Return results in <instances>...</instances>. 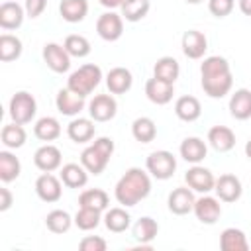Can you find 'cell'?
Segmentation results:
<instances>
[{
    "instance_id": "1",
    "label": "cell",
    "mask_w": 251,
    "mask_h": 251,
    "mask_svg": "<svg viewBox=\"0 0 251 251\" xmlns=\"http://www.w3.org/2000/svg\"><path fill=\"white\" fill-rule=\"evenodd\" d=\"M200 76H202V90L210 98H224L229 94L233 86V75L229 69V63L226 57L210 55L200 65Z\"/></svg>"
},
{
    "instance_id": "2",
    "label": "cell",
    "mask_w": 251,
    "mask_h": 251,
    "mask_svg": "<svg viewBox=\"0 0 251 251\" xmlns=\"http://www.w3.org/2000/svg\"><path fill=\"white\" fill-rule=\"evenodd\" d=\"M151 192V176L149 173H145L139 167H131L127 169L122 178L116 182L114 188V196L118 200V204L129 208L139 204L141 200H145Z\"/></svg>"
},
{
    "instance_id": "3",
    "label": "cell",
    "mask_w": 251,
    "mask_h": 251,
    "mask_svg": "<svg viewBox=\"0 0 251 251\" xmlns=\"http://www.w3.org/2000/svg\"><path fill=\"white\" fill-rule=\"evenodd\" d=\"M114 139L112 137H96L82 153H80V165L90 173V175H102L104 169L108 167L112 155H114Z\"/></svg>"
},
{
    "instance_id": "4",
    "label": "cell",
    "mask_w": 251,
    "mask_h": 251,
    "mask_svg": "<svg viewBox=\"0 0 251 251\" xmlns=\"http://www.w3.org/2000/svg\"><path fill=\"white\" fill-rule=\"evenodd\" d=\"M100 80H102V69L94 63H86L71 73V76L67 78V88L86 98L100 84Z\"/></svg>"
},
{
    "instance_id": "5",
    "label": "cell",
    "mask_w": 251,
    "mask_h": 251,
    "mask_svg": "<svg viewBox=\"0 0 251 251\" xmlns=\"http://www.w3.org/2000/svg\"><path fill=\"white\" fill-rule=\"evenodd\" d=\"M8 112H10L12 122L25 126V124H29V122L35 118L37 102H35L33 94H29L27 90H20V92H16V94L10 98Z\"/></svg>"
},
{
    "instance_id": "6",
    "label": "cell",
    "mask_w": 251,
    "mask_h": 251,
    "mask_svg": "<svg viewBox=\"0 0 251 251\" xmlns=\"http://www.w3.org/2000/svg\"><path fill=\"white\" fill-rule=\"evenodd\" d=\"M145 167H147V173L153 178H157V180H169L175 175V171H176V157L171 151L159 149V151L149 153V157L145 161Z\"/></svg>"
},
{
    "instance_id": "7",
    "label": "cell",
    "mask_w": 251,
    "mask_h": 251,
    "mask_svg": "<svg viewBox=\"0 0 251 251\" xmlns=\"http://www.w3.org/2000/svg\"><path fill=\"white\" fill-rule=\"evenodd\" d=\"M118 114V102L112 94H96L90 102H88V116L94 122H110L114 120V116Z\"/></svg>"
},
{
    "instance_id": "8",
    "label": "cell",
    "mask_w": 251,
    "mask_h": 251,
    "mask_svg": "<svg viewBox=\"0 0 251 251\" xmlns=\"http://www.w3.org/2000/svg\"><path fill=\"white\" fill-rule=\"evenodd\" d=\"M96 33L104 39V41H118L124 33V18L122 14L116 12H104L98 20H96Z\"/></svg>"
},
{
    "instance_id": "9",
    "label": "cell",
    "mask_w": 251,
    "mask_h": 251,
    "mask_svg": "<svg viewBox=\"0 0 251 251\" xmlns=\"http://www.w3.org/2000/svg\"><path fill=\"white\" fill-rule=\"evenodd\" d=\"M184 182L188 188H192L194 192H200V194H208L216 186V178H214L212 171L202 165H192L184 175Z\"/></svg>"
},
{
    "instance_id": "10",
    "label": "cell",
    "mask_w": 251,
    "mask_h": 251,
    "mask_svg": "<svg viewBox=\"0 0 251 251\" xmlns=\"http://www.w3.org/2000/svg\"><path fill=\"white\" fill-rule=\"evenodd\" d=\"M194 216L200 224H206V226H214L220 216H222V204H220V198H214V196H208V194H202L200 198H196L194 202Z\"/></svg>"
},
{
    "instance_id": "11",
    "label": "cell",
    "mask_w": 251,
    "mask_h": 251,
    "mask_svg": "<svg viewBox=\"0 0 251 251\" xmlns=\"http://www.w3.org/2000/svg\"><path fill=\"white\" fill-rule=\"evenodd\" d=\"M35 194L39 196V200H43L47 204L59 202L61 194H63V180L51 173H43L35 180Z\"/></svg>"
},
{
    "instance_id": "12",
    "label": "cell",
    "mask_w": 251,
    "mask_h": 251,
    "mask_svg": "<svg viewBox=\"0 0 251 251\" xmlns=\"http://www.w3.org/2000/svg\"><path fill=\"white\" fill-rule=\"evenodd\" d=\"M43 61L53 73H67L71 69V55L59 43H45L43 45Z\"/></svg>"
},
{
    "instance_id": "13",
    "label": "cell",
    "mask_w": 251,
    "mask_h": 251,
    "mask_svg": "<svg viewBox=\"0 0 251 251\" xmlns=\"http://www.w3.org/2000/svg\"><path fill=\"white\" fill-rule=\"evenodd\" d=\"M61 163H63L61 149L55 147V145H51V143L41 145V147L33 153V165H35L41 173H53V171L61 169Z\"/></svg>"
},
{
    "instance_id": "14",
    "label": "cell",
    "mask_w": 251,
    "mask_h": 251,
    "mask_svg": "<svg viewBox=\"0 0 251 251\" xmlns=\"http://www.w3.org/2000/svg\"><path fill=\"white\" fill-rule=\"evenodd\" d=\"M194 202H196L194 190L188 188V186H178V188H175V190L169 194V198H167V206H169V210H171L175 216H186V214H190V212L194 210Z\"/></svg>"
},
{
    "instance_id": "15",
    "label": "cell",
    "mask_w": 251,
    "mask_h": 251,
    "mask_svg": "<svg viewBox=\"0 0 251 251\" xmlns=\"http://www.w3.org/2000/svg\"><path fill=\"white\" fill-rule=\"evenodd\" d=\"M216 196L220 198V202H237L243 194V186L241 180L235 175H220V178H216Z\"/></svg>"
},
{
    "instance_id": "16",
    "label": "cell",
    "mask_w": 251,
    "mask_h": 251,
    "mask_svg": "<svg viewBox=\"0 0 251 251\" xmlns=\"http://www.w3.org/2000/svg\"><path fill=\"white\" fill-rule=\"evenodd\" d=\"M55 104H57V110H59L63 116H71V118H73V116H78V114L84 110V106H86L84 96L73 92V90L67 88V86L57 92Z\"/></svg>"
},
{
    "instance_id": "17",
    "label": "cell",
    "mask_w": 251,
    "mask_h": 251,
    "mask_svg": "<svg viewBox=\"0 0 251 251\" xmlns=\"http://www.w3.org/2000/svg\"><path fill=\"white\" fill-rule=\"evenodd\" d=\"M25 18V8L20 6L16 0H6L0 4V27L6 31L22 27Z\"/></svg>"
},
{
    "instance_id": "18",
    "label": "cell",
    "mask_w": 251,
    "mask_h": 251,
    "mask_svg": "<svg viewBox=\"0 0 251 251\" xmlns=\"http://www.w3.org/2000/svg\"><path fill=\"white\" fill-rule=\"evenodd\" d=\"M180 47H182L184 57H188V59H202L206 49H208V39H206V35L202 31L188 29V31L182 33Z\"/></svg>"
},
{
    "instance_id": "19",
    "label": "cell",
    "mask_w": 251,
    "mask_h": 251,
    "mask_svg": "<svg viewBox=\"0 0 251 251\" xmlns=\"http://www.w3.org/2000/svg\"><path fill=\"white\" fill-rule=\"evenodd\" d=\"M173 94H175V84H171L167 80H161V78L153 76L145 82V96L157 106L169 104L173 100Z\"/></svg>"
},
{
    "instance_id": "20",
    "label": "cell",
    "mask_w": 251,
    "mask_h": 251,
    "mask_svg": "<svg viewBox=\"0 0 251 251\" xmlns=\"http://www.w3.org/2000/svg\"><path fill=\"white\" fill-rule=\"evenodd\" d=\"M94 133H96V126L92 118H75L67 126V135L75 143H88L94 139Z\"/></svg>"
},
{
    "instance_id": "21",
    "label": "cell",
    "mask_w": 251,
    "mask_h": 251,
    "mask_svg": "<svg viewBox=\"0 0 251 251\" xmlns=\"http://www.w3.org/2000/svg\"><path fill=\"white\" fill-rule=\"evenodd\" d=\"M178 153L180 157L186 161V163H192V165H198L206 159L208 155V145L204 139L200 137H184L180 147H178Z\"/></svg>"
},
{
    "instance_id": "22",
    "label": "cell",
    "mask_w": 251,
    "mask_h": 251,
    "mask_svg": "<svg viewBox=\"0 0 251 251\" xmlns=\"http://www.w3.org/2000/svg\"><path fill=\"white\" fill-rule=\"evenodd\" d=\"M208 143L218 153H227L235 147V133L227 126H214L208 131Z\"/></svg>"
},
{
    "instance_id": "23",
    "label": "cell",
    "mask_w": 251,
    "mask_h": 251,
    "mask_svg": "<svg viewBox=\"0 0 251 251\" xmlns=\"http://www.w3.org/2000/svg\"><path fill=\"white\" fill-rule=\"evenodd\" d=\"M133 84V76L126 67H114L106 75V86L110 94H126Z\"/></svg>"
},
{
    "instance_id": "24",
    "label": "cell",
    "mask_w": 251,
    "mask_h": 251,
    "mask_svg": "<svg viewBox=\"0 0 251 251\" xmlns=\"http://www.w3.org/2000/svg\"><path fill=\"white\" fill-rule=\"evenodd\" d=\"M229 114L231 118L243 122L251 118V90L249 88H237L229 98Z\"/></svg>"
},
{
    "instance_id": "25",
    "label": "cell",
    "mask_w": 251,
    "mask_h": 251,
    "mask_svg": "<svg viewBox=\"0 0 251 251\" xmlns=\"http://www.w3.org/2000/svg\"><path fill=\"white\" fill-rule=\"evenodd\" d=\"M59 178L67 188H82L88 182V171L78 163H67L61 167Z\"/></svg>"
},
{
    "instance_id": "26",
    "label": "cell",
    "mask_w": 251,
    "mask_h": 251,
    "mask_svg": "<svg viewBox=\"0 0 251 251\" xmlns=\"http://www.w3.org/2000/svg\"><path fill=\"white\" fill-rule=\"evenodd\" d=\"M175 114L182 122H196L200 118V114H202L200 100L196 96H190V94L176 98V102H175Z\"/></svg>"
},
{
    "instance_id": "27",
    "label": "cell",
    "mask_w": 251,
    "mask_h": 251,
    "mask_svg": "<svg viewBox=\"0 0 251 251\" xmlns=\"http://www.w3.org/2000/svg\"><path fill=\"white\" fill-rule=\"evenodd\" d=\"M157 233H159V224L149 216L139 218L131 227V235L139 245H151V241L157 237Z\"/></svg>"
},
{
    "instance_id": "28",
    "label": "cell",
    "mask_w": 251,
    "mask_h": 251,
    "mask_svg": "<svg viewBox=\"0 0 251 251\" xmlns=\"http://www.w3.org/2000/svg\"><path fill=\"white\" fill-rule=\"evenodd\" d=\"M59 14L69 24H78L88 14V2L86 0H61Z\"/></svg>"
},
{
    "instance_id": "29",
    "label": "cell",
    "mask_w": 251,
    "mask_h": 251,
    "mask_svg": "<svg viewBox=\"0 0 251 251\" xmlns=\"http://www.w3.org/2000/svg\"><path fill=\"white\" fill-rule=\"evenodd\" d=\"M33 135L39 139V141H55L59 135H61V124L57 118L53 116H43L35 122L33 126Z\"/></svg>"
},
{
    "instance_id": "30",
    "label": "cell",
    "mask_w": 251,
    "mask_h": 251,
    "mask_svg": "<svg viewBox=\"0 0 251 251\" xmlns=\"http://www.w3.org/2000/svg\"><path fill=\"white\" fill-rule=\"evenodd\" d=\"M25 139H27V133H25L24 126L16 124V122L6 124L2 127V131H0V141H2V145L6 149H20V147H24Z\"/></svg>"
},
{
    "instance_id": "31",
    "label": "cell",
    "mask_w": 251,
    "mask_h": 251,
    "mask_svg": "<svg viewBox=\"0 0 251 251\" xmlns=\"http://www.w3.org/2000/svg\"><path fill=\"white\" fill-rule=\"evenodd\" d=\"M20 173H22L20 159L12 151H8V149L0 151V180L4 184H8V182L16 180L20 176Z\"/></svg>"
},
{
    "instance_id": "32",
    "label": "cell",
    "mask_w": 251,
    "mask_h": 251,
    "mask_svg": "<svg viewBox=\"0 0 251 251\" xmlns=\"http://www.w3.org/2000/svg\"><path fill=\"white\" fill-rule=\"evenodd\" d=\"M220 247L224 251H247L249 241L247 235L237 227H226L220 235Z\"/></svg>"
},
{
    "instance_id": "33",
    "label": "cell",
    "mask_w": 251,
    "mask_h": 251,
    "mask_svg": "<svg viewBox=\"0 0 251 251\" xmlns=\"http://www.w3.org/2000/svg\"><path fill=\"white\" fill-rule=\"evenodd\" d=\"M78 206L94 208L98 212H106L108 206H110V196L102 188H86L78 196Z\"/></svg>"
},
{
    "instance_id": "34",
    "label": "cell",
    "mask_w": 251,
    "mask_h": 251,
    "mask_svg": "<svg viewBox=\"0 0 251 251\" xmlns=\"http://www.w3.org/2000/svg\"><path fill=\"white\" fill-rule=\"evenodd\" d=\"M180 75V65L175 57H161L157 59V63L153 65V76L161 78V80H167L171 84H175V80L178 78Z\"/></svg>"
},
{
    "instance_id": "35",
    "label": "cell",
    "mask_w": 251,
    "mask_h": 251,
    "mask_svg": "<svg viewBox=\"0 0 251 251\" xmlns=\"http://www.w3.org/2000/svg\"><path fill=\"white\" fill-rule=\"evenodd\" d=\"M24 45L22 39L12 35V33H2L0 35V61L2 63H12L22 57Z\"/></svg>"
},
{
    "instance_id": "36",
    "label": "cell",
    "mask_w": 251,
    "mask_h": 251,
    "mask_svg": "<svg viewBox=\"0 0 251 251\" xmlns=\"http://www.w3.org/2000/svg\"><path fill=\"white\" fill-rule=\"evenodd\" d=\"M131 135L135 141L139 143H151L155 137H157V126L151 118L147 116H141V118H135L133 124H131Z\"/></svg>"
},
{
    "instance_id": "37",
    "label": "cell",
    "mask_w": 251,
    "mask_h": 251,
    "mask_svg": "<svg viewBox=\"0 0 251 251\" xmlns=\"http://www.w3.org/2000/svg\"><path fill=\"white\" fill-rule=\"evenodd\" d=\"M104 226L108 231L122 233L131 226V216L124 208H110L104 214Z\"/></svg>"
},
{
    "instance_id": "38",
    "label": "cell",
    "mask_w": 251,
    "mask_h": 251,
    "mask_svg": "<svg viewBox=\"0 0 251 251\" xmlns=\"http://www.w3.org/2000/svg\"><path fill=\"white\" fill-rule=\"evenodd\" d=\"M149 8H151V2L149 0H124L120 10H122V18L126 22H141L147 14H149Z\"/></svg>"
},
{
    "instance_id": "39",
    "label": "cell",
    "mask_w": 251,
    "mask_h": 251,
    "mask_svg": "<svg viewBox=\"0 0 251 251\" xmlns=\"http://www.w3.org/2000/svg\"><path fill=\"white\" fill-rule=\"evenodd\" d=\"M73 224H75V218H71V214L65 210H51L45 216V226L53 233H67Z\"/></svg>"
},
{
    "instance_id": "40",
    "label": "cell",
    "mask_w": 251,
    "mask_h": 251,
    "mask_svg": "<svg viewBox=\"0 0 251 251\" xmlns=\"http://www.w3.org/2000/svg\"><path fill=\"white\" fill-rule=\"evenodd\" d=\"M102 212L94 210V208H84V206H78V212L75 214V226L82 231H90V229H96L102 222Z\"/></svg>"
},
{
    "instance_id": "41",
    "label": "cell",
    "mask_w": 251,
    "mask_h": 251,
    "mask_svg": "<svg viewBox=\"0 0 251 251\" xmlns=\"http://www.w3.org/2000/svg\"><path fill=\"white\" fill-rule=\"evenodd\" d=\"M63 47L67 49V53L71 57H76V59H84L86 55H90V41L84 35H78V33L67 35L65 41H63Z\"/></svg>"
},
{
    "instance_id": "42",
    "label": "cell",
    "mask_w": 251,
    "mask_h": 251,
    "mask_svg": "<svg viewBox=\"0 0 251 251\" xmlns=\"http://www.w3.org/2000/svg\"><path fill=\"white\" fill-rule=\"evenodd\" d=\"M235 0H208V10L216 18H226L231 14Z\"/></svg>"
},
{
    "instance_id": "43",
    "label": "cell",
    "mask_w": 251,
    "mask_h": 251,
    "mask_svg": "<svg viewBox=\"0 0 251 251\" xmlns=\"http://www.w3.org/2000/svg\"><path fill=\"white\" fill-rule=\"evenodd\" d=\"M106 247H108V243L100 235H86L78 243V249L80 251H106Z\"/></svg>"
},
{
    "instance_id": "44",
    "label": "cell",
    "mask_w": 251,
    "mask_h": 251,
    "mask_svg": "<svg viewBox=\"0 0 251 251\" xmlns=\"http://www.w3.org/2000/svg\"><path fill=\"white\" fill-rule=\"evenodd\" d=\"M24 8H25V16L33 20L43 14V10L47 8V0H25Z\"/></svg>"
},
{
    "instance_id": "45",
    "label": "cell",
    "mask_w": 251,
    "mask_h": 251,
    "mask_svg": "<svg viewBox=\"0 0 251 251\" xmlns=\"http://www.w3.org/2000/svg\"><path fill=\"white\" fill-rule=\"evenodd\" d=\"M12 204H14V196H12L10 188L2 186V188H0V212L10 210V208H12Z\"/></svg>"
},
{
    "instance_id": "46",
    "label": "cell",
    "mask_w": 251,
    "mask_h": 251,
    "mask_svg": "<svg viewBox=\"0 0 251 251\" xmlns=\"http://www.w3.org/2000/svg\"><path fill=\"white\" fill-rule=\"evenodd\" d=\"M98 2H100L104 8H108V10H114V8H120L124 0H98Z\"/></svg>"
},
{
    "instance_id": "47",
    "label": "cell",
    "mask_w": 251,
    "mask_h": 251,
    "mask_svg": "<svg viewBox=\"0 0 251 251\" xmlns=\"http://www.w3.org/2000/svg\"><path fill=\"white\" fill-rule=\"evenodd\" d=\"M239 10H241V14L251 18V0H239Z\"/></svg>"
},
{
    "instance_id": "48",
    "label": "cell",
    "mask_w": 251,
    "mask_h": 251,
    "mask_svg": "<svg viewBox=\"0 0 251 251\" xmlns=\"http://www.w3.org/2000/svg\"><path fill=\"white\" fill-rule=\"evenodd\" d=\"M245 155H247V157L251 159V139H249V141L245 143Z\"/></svg>"
},
{
    "instance_id": "49",
    "label": "cell",
    "mask_w": 251,
    "mask_h": 251,
    "mask_svg": "<svg viewBox=\"0 0 251 251\" xmlns=\"http://www.w3.org/2000/svg\"><path fill=\"white\" fill-rule=\"evenodd\" d=\"M186 4H200V2H204V0H184Z\"/></svg>"
}]
</instances>
